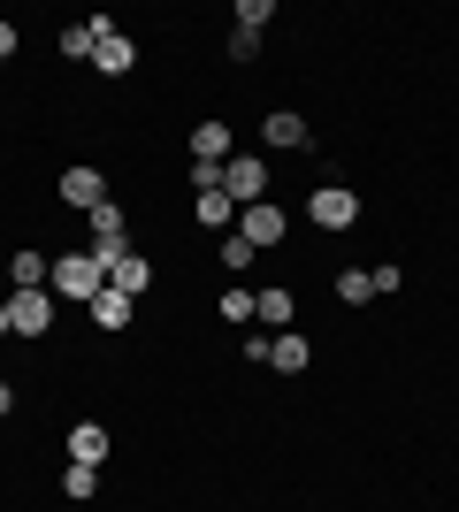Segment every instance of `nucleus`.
Instances as JSON below:
<instances>
[{
    "label": "nucleus",
    "instance_id": "obj_1",
    "mask_svg": "<svg viewBox=\"0 0 459 512\" xmlns=\"http://www.w3.org/2000/svg\"><path fill=\"white\" fill-rule=\"evenodd\" d=\"M46 291H54V299H69V306H92L100 291H108V268H100L92 253H62L54 268H46Z\"/></svg>",
    "mask_w": 459,
    "mask_h": 512
},
{
    "label": "nucleus",
    "instance_id": "obj_2",
    "mask_svg": "<svg viewBox=\"0 0 459 512\" xmlns=\"http://www.w3.org/2000/svg\"><path fill=\"white\" fill-rule=\"evenodd\" d=\"M85 230H92V237H85V253L100 260V268H115V260L131 253V222H123V207H115V199L85 214Z\"/></svg>",
    "mask_w": 459,
    "mask_h": 512
},
{
    "label": "nucleus",
    "instance_id": "obj_3",
    "mask_svg": "<svg viewBox=\"0 0 459 512\" xmlns=\"http://www.w3.org/2000/svg\"><path fill=\"white\" fill-rule=\"evenodd\" d=\"M222 192H230V207H261L268 199V153H230L222 161Z\"/></svg>",
    "mask_w": 459,
    "mask_h": 512
},
{
    "label": "nucleus",
    "instance_id": "obj_4",
    "mask_svg": "<svg viewBox=\"0 0 459 512\" xmlns=\"http://www.w3.org/2000/svg\"><path fill=\"white\" fill-rule=\"evenodd\" d=\"M92 69H100V77H123V69H138V39L123 31V23L92 16Z\"/></svg>",
    "mask_w": 459,
    "mask_h": 512
},
{
    "label": "nucleus",
    "instance_id": "obj_5",
    "mask_svg": "<svg viewBox=\"0 0 459 512\" xmlns=\"http://www.w3.org/2000/svg\"><path fill=\"white\" fill-rule=\"evenodd\" d=\"M238 237L253 245V253H268V245H284V237H291V214L284 207H238Z\"/></svg>",
    "mask_w": 459,
    "mask_h": 512
},
{
    "label": "nucleus",
    "instance_id": "obj_6",
    "mask_svg": "<svg viewBox=\"0 0 459 512\" xmlns=\"http://www.w3.org/2000/svg\"><path fill=\"white\" fill-rule=\"evenodd\" d=\"M306 214H314V230H352V222H360V199H352L345 184H322V192L306 199Z\"/></svg>",
    "mask_w": 459,
    "mask_h": 512
},
{
    "label": "nucleus",
    "instance_id": "obj_7",
    "mask_svg": "<svg viewBox=\"0 0 459 512\" xmlns=\"http://www.w3.org/2000/svg\"><path fill=\"white\" fill-rule=\"evenodd\" d=\"M8 321H16V337H46L54 329V291H8Z\"/></svg>",
    "mask_w": 459,
    "mask_h": 512
},
{
    "label": "nucleus",
    "instance_id": "obj_8",
    "mask_svg": "<svg viewBox=\"0 0 459 512\" xmlns=\"http://www.w3.org/2000/svg\"><path fill=\"white\" fill-rule=\"evenodd\" d=\"M261 138H268L276 153H306V146H314L306 115H291V107H276V115H268V123H261Z\"/></svg>",
    "mask_w": 459,
    "mask_h": 512
},
{
    "label": "nucleus",
    "instance_id": "obj_9",
    "mask_svg": "<svg viewBox=\"0 0 459 512\" xmlns=\"http://www.w3.org/2000/svg\"><path fill=\"white\" fill-rule=\"evenodd\" d=\"M54 192H62V207H108V184H100V169H62V184H54Z\"/></svg>",
    "mask_w": 459,
    "mask_h": 512
},
{
    "label": "nucleus",
    "instance_id": "obj_10",
    "mask_svg": "<svg viewBox=\"0 0 459 512\" xmlns=\"http://www.w3.org/2000/svg\"><path fill=\"white\" fill-rule=\"evenodd\" d=\"M108 291H123V299H146V291H153V260L146 253H123V260H115V268H108Z\"/></svg>",
    "mask_w": 459,
    "mask_h": 512
},
{
    "label": "nucleus",
    "instance_id": "obj_11",
    "mask_svg": "<svg viewBox=\"0 0 459 512\" xmlns=\"http://www.w3.org/2000/svg\"><path fill=\"white\" fill-rule=\"evenodd\" d=\"M69 459H77V467H108V428L77 421V428H69Z\"/></svg>",
    "mask_w": 459,
    "mask_h": 512
},
{
    "label": "nucleus",
    "instance_id": "obj_12",
    "mask_svg": "<svg viewBox=\"0 0 459 512\" xmlns=\"http://www.w3.org/2000/svg\"><path fill=\"white\" fill-rule=\"evenodd\" d=\"M306 360H314V344H306L299 329H284V337H268V367H284V375H306Z\"/></svg>",
    "mask_w": 459,
    "mask_h": 512
},
{
    "label": "nucleus",
    "instance_id": "obj_13",
    "mask_svg": "<svg viewBox=\"0 0 459 512\" xmlns=\"http://www.w3.org/2000/svg\"><path fill=\"white\" fill-rule=\"evenodd\" d=\"M192 161H215V169H222V161H230V123H215V115H207V123L192 130Z\"/></svg>",
    "mask_w": 459,
    "mask_h": 512
},
{
    "label": "nucleus",
    "instance_id": "obj_14",
    "mask_svg": "<svg viewBox=\"0 0 459 512\" xmlns=\"http://www.w3.org/2000/svg\"><path fill=\"white\" fill-rule=\"evenodd\" d=\"M85 314H92V329H131V314H138V306L123 299V291H100V299H92Z\"/></svg>",
    "mask_w": 459,
    "mask_h": 512
},
{
    "label": "nucleus",
    "instance_id": "obj_15",
    "mask_svg": "<svg viewBox=\"0 0 459 512\" xmlns=\"http://www.w3.org/2000/svg\"><path fill=\"white\" fill-rule=\"evenodd\" d=\"M46 268H54L46 253H16L8 260V291H46Z\"/></svg>",
    "mask_w": 459,
    "mask_h": 512
},
{
    "label": "nucleus",
    "instance_id": "obj_16",
    "mask_svg": "<svg viewBox=\"0 0 459 512\" xmlns=\"http://www.w3.org/2000/svg\"><path fill=\"white\" fill-rule=\"evenodd\" d=\"M192 214L207 222V230H238V207H230V192H199Z\"/></svg>",
    "mask_w": 459,
    "mask_h": 512
},
{
    "label": "nucleus",
    "instance_id": "obj_17",
    "mask_svg": "<svg viewBox=\"0 0 459 512\" xmlns=\"http://www.w3.org/2000/svg\"><path fill=\"white\" fill-rule=\"evenodd\" d=\"M62 497L69 505H92V497H100V467H77V459H69L62 467Z\"/></svg>",
    "mask_w": 459,
    "mask_h": 512
},
{
    "label": "nucleus",
    "instance_id": "obj_18",
    "mask_svg": "<svg viewBox=\"0 0 459 512\" xmlns=\"http://www.w3.org/2000/svg\"><path fill=\"white\" fill-rule=\"evenodd\" d=\"M337 299H345V306H368L375 299V276H368V268H337Z\"/></svg>",
    "mask_w": 459,
    "mask_h": 512
},
{
    "label": "nucleus",
    "instance_id": "obj_19",
    "mask_svg": "<svg viewBox=\"0 0 459 512\" xmlns=\"http://www.w3.org/2000/svg\"><path fill=\"white\" fill-rule=\"evenodd\" d=\"M253 321L284 329V321H291V291H253Z\"/></svg>",
    "mask_w": 459,
    "mask_h": 512
},
{
    "label": "nucleus",
    "instance_id": "obj_20",
    "mask_svg": "<svg viewBox=\"0 0 459 512\" xmlns=\"http://www.w3.org/2000/svg\"><path fill=\"white\" fill-rule=\"evenodd\" d=\"M253 260H261V253H253V245H245L238 230H222V268H230V276H245Z\"/></svg>",
    "mask_w": 459,
    "mask_h": 512
},
{
    "label": "nucleus",
    "instance_id": "obj_21",
    "mask_svg": "<svg viewBox=\"0 0 459 512\" xmlns=\"http://www.w3.org/2000/svg\"><path fill=\"white\" fill-rule=\"evenodd\" d=\"M62 62H92V16L62 31Z\"/></svg>",
    "mask_w": 459,
    "mask_h": 512
},
{
    "label": "nucleus",
    "instance_id": "obj_22",
    "mask_svg": "<svg viewBox=\"0 0 459 512\" xmlns=\"http://www.w3.org/2000/svg\"><path fill=\"white\" fill-rule=\"evenodd\" d=\"M222 321H230V329H238V321H253V291H238V283H230V291H222Z\"/></svg>",
    "mask_w": 459,
    "mask_h": 512
},
{
    "label": "nucleus",
    "instance_id": "obj_23",
    "mask_svg": "<svg viewBox=\"0 0 459 512\" xmlns=\"http://www.w3.org/2000/svg\"><path fill=\"white\" fill-rule=\"evenodd\" d=\"M268 16H276V0H238V31H261Z\"/></svg>",
    "mask_w": 459,
    "mask_h": 512
},
{
    "label": "nucleus",
    "instance_id": "obj_24",
    "mask_svg": "<svg viewBox=\"0 0 459 512\" xmlns=\"http://www.w3.org/2000/svg\"><path fill=\"white\" fill-rule=\"evenodd\" d=\"M261 54V31H230V62H253Z\"/></svg>",
    "mask_w": 459,
    "mask_h": 512
},
{
    "label": "nucleus",
    "instance_id": "obj_25",
    "mask_svg": "<svg viewBox=\"0 0 459 512\" xmlns=\"http://www.w3.org/2000/svg\"><path fill=\"white\" fill-rule=\"evenodd\" d=\"M16 46H23V39H16V23H0V62H16Z\"/></svg>",
    "mask_w": 459,
    "mask_h": 512
},
{
    "label": "nucleus",
    "instance_id": "obj_26",
    "mask_svg": "<svg viewBox=\"0 0 459 512\" xmlns=\"http://www.w3.org/2000/svg\"><path fill=\"white\" fill-rule=\"evenodd\" d=\"M0 413H16V383H0Z\"/></svg>",
    "mask_w": 459,
    "mask_h": 512
},
{
    "label": "nucleus",
    "instance_id": "obj_27",
    "mask_svg": "<svg viewBox=\"0 0 459 512\" xmlns=\"http://www.w3.org/2000/svg\"><path fill=\"white\" fill-rule=\"evenodd\" d=\"M0 337H16V321H8V299H0Z\"/></svg>",
    "mask_w": 459,
    "mask_h": 512
}]
</instances>
